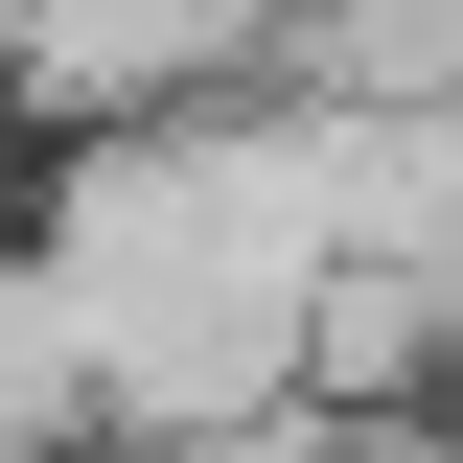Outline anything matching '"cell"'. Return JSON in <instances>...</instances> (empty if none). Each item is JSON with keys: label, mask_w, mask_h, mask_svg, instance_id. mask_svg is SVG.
<instances>
[{"label": "cell", "mask_w": 463, "mask_h": 463, "mask_svg": "<svg viewBox=\"0 0 463 463\" xmlns=\"http://www.w3.org/2000/svg\"><path fill=\"white\" fill-rule=\"evenodd\" d=\"M0 93H24V139L232 116V93H279V0H0Z\"/></svg>", "instance_id": "1"}, {"label": "cell", "mask_w": 463, "mask_h": 463, "mask_svg": "<svg viewBox=\"0 0 463 463\" xmlns=\"http://www.w3.org/2000/svg\"><path fill=\"white\" fill-rule=\"evenodd\" d=\"M463 394V232H347L279 301V417H440Z\"/></svg>", "instance_id": "2"}, {"label": "cell", "mask_w": 463, "mask_h": 463, "mask_svg": "<svg viewBox=\"0 0 463 463\" xmlns=\"http://www.w3.org/2000/svg\"><path fill=\"white\" fill-rule=\"evenodd\" d=\"M24 163H47V139H24V93H0V209H24Z\"/></svg>", "instance_id": "3"}]
</instances>
